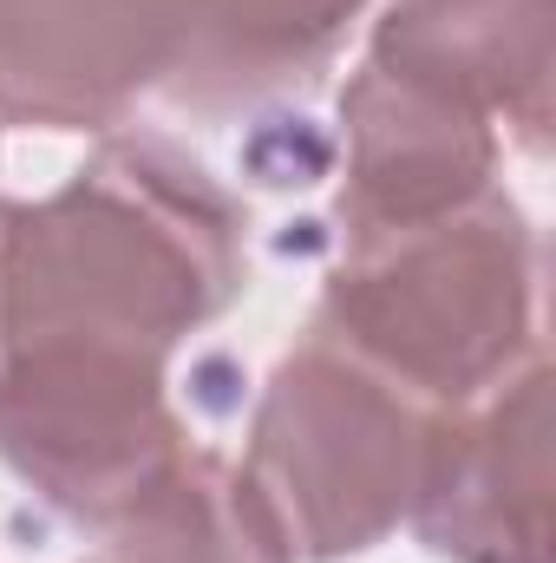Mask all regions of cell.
<instances>
[{"mask_svg":"<svg viewBox=\"0 0 556 563\" xmlns=\"http://www.w3.org/2000/svg\"><path fill=\"white\" fill-rule=\"evenodd\" d=\"M438 413L445 407L308 328L263 380L243 472L301 563L367 558L413 518Z\"/></svg>","mask_w":556,"mask_h":563,"instance_id":"3","label":"cell"},{"mask_svg":"<svg viewBox=\"0 0 556 563\" xmlns=\"http://www.w3.org/2000/svg\"><path fill=\"white\" fill-rule=\"evenodd\" d=\"M537 295L544 243L524 203L511 190H485L432 223L341 236L314 334L432 407H465L544 347Z\"/></svg>","mask_w":556,"mask_h":563,"instance_id":"2","label":"cell"},{"mask_svg":"<svg viewBox=\"0 0 556 563\" xmlns=\"http://www.w3.org/2000/svg\"><path fill=\"white\" fill-rule=\"evenodd\" d=\"M360 59L485 112L524 157L551 151L556 0H380Z\"/></svg>","mask_w":556,"mask_h":563,"instance_id":"8","label":"cell"},{"mask_svg":"<svg viewBox=\"0 0 556 563\" xmlns=\"http://www.w3.org/2000/svg\"><path fill=\"white\" fill-rule=\"evenodd\" d=\"M249 288V210L184 144L105 132L46 197L0 203V341L170 354Z\"/></svg>","mask_w":556,"mask_h":563,"instance_id":"1","label":"cell"},{"mask_svg":"<svg viewBox=\"0 0 556 563\" xmlns=\"http://www.w3.org/2000/svg\"><path fill=\"white\" fill-rule=\"evenodd\" d=\"M190 452L170 354L40 334L0 341V465L73 531H112Z\"/></svg>","mask_w":556,"mask_h":563,"instance_id":"4","label":"cell"},{"mask_svg":"<svg viewBox=\"0 0 556 563\" xmlns=\"http://www.w3.org/2000/svg\"><path fill=\"white\" fill-rule=\"evenodd\" d=\"M92 563H301L269 498L210 445H190L138 505L105 531Z\"/></svg>","mask_w":556,"mask_h":563,"instance_id":"10","label":"cell"},{"mask_svg":"<svg viewBox=\"0 0 556 563\" xmlns=\"http://www.w3.org/2000/svg\"><path fill=\"white\" fill-rule=\"evenodd\" d=\"M380 0H170L164 99L190 119H249L308 99Z\"/></svg>","mask_w":556,"mask_h":563,"instance_id":"9","label":"cell"},{"mask_svg":"<svg viewBox=\"0 0 556 563\" xmlns=\"http://www.w3.org/2000/svg\"><path fill=\"white\" fill-rule=\"evenodd\" d=\"M170 66V0H0V125L119 132Z\"/></svg>","mask_w":556,"mask_h":563,"instance_id":"7","label":"cell"},{"mask_svg":"<svg viewBox=\"0 0 556 563\" xmlns=\"http://www.w3.org/2000/svg\"><path fill=\"white\" fill-rule=\"evenodd\" d=\"M504 139L485 112L360 59L341 86V236L452 217L498 190Z\"/></svg>","mask_w":556,"mask_h":563,"instance_id":"6","label":"cell"},{"mask_svg":"<svg viewBox=\"0 0 556 563\" xmlns=\"http://www.w3.org/2000/svg\"><path fill=\"white\" fill-rule=\"evenodd\" d=\"M407 525L445 563H556L544 347L478 400L438 413Z\"/></svg>","mask_w":556,"mask_h":563,"instance_id":"5","label":"cell"}]
</instances>
